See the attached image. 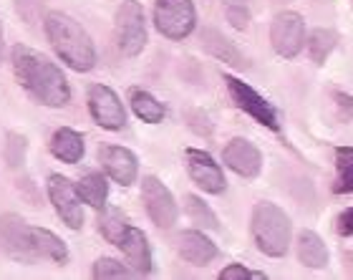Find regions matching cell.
Masks as SVG:
<instances>
[{
	"mask_svg": "<svg viewBox=\"0 0 353 280\" xmlns=\"http://www.w3.org/2000/svg\"><path fill=\"white\" fill-rule=\"evenodd\" d=\"M99 164H101L103 172L121 187L134 185V182H137V174H139L137 154H134L132 149L117 147V144H103V147L99 149Z\"/></svg>",
	"mask_w": 353,
	"mask_h": 280,
	"instance_id": "4fadbf2b",
	"label": "cell"
},
{
	"mask_svg": "<svg viewBox=\"0 0 353 280\" xmlns=\"http://www.w3.org/2000/svg\"><path fill=\"white\" fill-rule=\"evenodd\" d=\"M129 103H132L134 114H137L141 121H147V124H159V121L167 117L164 103H159L154 96L149 94V91H144V89H132V91H129Z\"/></svg>",
	"mask_w": 353,
	"mask_h": 280,
	"instance_id": "44dd1931",
	"label": "cell"
},
{
	"mask_svg": "<svg viewBox=\"0 0 353 280\" xmlns=\"http://www.w3.org/2000/svg\"><path fill=\"white\" fill-rule=\"evenodd\" d=\"M48 190V199H51L53 210L59 214L63 225H68L71 230L83 228V199L76 190V185L71 179H66L63 174H51L46 182Z\"/></svg>",
	"mask_w": 353,
	"mask_h": 280,
	"instance_id": "52a82bcc",
	"label": "cell"
},
{
	"mask_svg": "<svg viewBox=\"0 0 353 280\" xmlns=\"http://www.w3.org/2000/svg\"><path fill=\"white\" fill-rule=\"evenodd\" d=\"M339 232L343 237L353 235V207H348V210H343V212L339 214Z\"/></svg>",
	"mask_w": 353,
	"mask_h": 280,
	"instance_id": "4dcf8cb0",
	"label": "cell"
},
{
	"mask_svg": "<svg viewBox=\"0 0 353 280\" xmlns=\"http://www.w3.org/2000/svg\"><path fill=\"white\" fill-rule=\"evenodd\" d=\"M91 275L96 280H106V278H134L132 266H124L121 260L117 258H99L91 268Z\"/></svg>",
	"mask_w": 353,
	"mask_h": 280,
	"instance_id": "83f0119b",
	"label": "cell"
},
{
	"mask_svg": "<svg viewBox=\"0 0 353 280\" xmlns=\"http://www.w3.org/2000/svg\"><path fill=\"white\" fill-rule=\"evenodd\" d=\"M336 194H351L353 192V147L336 149Z\"/></svg>",
	"mask_w": 353,
	"mask_h": 280,
	"instance_id": "cb8c5ba5",
	"label": "cell"
},
{
	"mask_svg": "<svg viewBox=\"0 0 353 280\" xmlns=\"http://www.w3.org/2000/svg\"><path fill=\"white\" fill-rule=\"evenodd\" d=\"M0 250L23 266H33L38 260L33 240H30V225L21 214H0Z\"/></svg>",
	"mask_w": 353,
	"mask_h": 280,
	"instance_id": "8992f818",
	"label": "cell"
},
{
	"mask_svg": "<svg viewBox=\"0 0 353 280\" xmlns=\"http://www.w3.org/2000/svg\"><path fill=\"white\" fill-rule=\"evenodd\" d=\"M46 36L48 43L53 46V51L68 68L74 71H91L96 66V48L94 41L88 36L83 26L76 18L61 10H51L43 21Z\"/></svg>",
	"mask_w": 353,
	"mask_h": 280,
	"instance_id": "7a4b0ae2",
	"label": "cell"
},
{
	"mask_svg": "<svg viewBox=\"0 0 353 280\" xmlns=\"http://www.w3.org/2000/svg\"><path fill=\"white\" fill-rule=\"evenodd\" d=\"M225 15H228V21L232 23L237 30H245L248 23H250V13H248L245 6H225Z\"/></svg>",
	"mask_w": 353,
	"mask_h": 280,
	"instance_id": "f1b7e54d",
	"label": "cell"
},
{
	"mask_svg": "<svg viewBox=\"0 0 353 280\" xmlns=\"http://www.w3.org/2000/svg\"><path fill=\"white\" fill-rule=\"evenodd\" d=\"M184 210H187L190 220L194 222L197 228L220 230V220H217V214L212 212V207L207 205L205 199L194 197V194H187V197H184Z\"/></svg>",
	"mask_w": 353,
	"mask_h": 280,
	"instance_id": "d4e9b609",
	"label": "cell"
},
{
	"mask_svg": "<svg viewBox=\"0 0 353 280\" xmlns=\"http://www.w3.org/2000/svg\"><path fill=\"white\" fill-rule=\"evenodd\" d=\"M222 159L230 170L240 174L245 179H252L260 174V167H263V157H260V149L252 144V141L243 139V137H235V139L225 144L222 149Z\"/></svg>",
	"mask_w": 353,
	"mask_h": 280,
	"instance_id": "5bb4252c",
	"label": "cell"
},
{
	"mask_svg": "<svg viewBox=\"0 0 353 280\" xmlns=\"http://www.w3.org/2000/svg\"><path fill=\"white\" fill-rule=\"evenodd\" d=\"M3 46H6V30H3V21H0V59H3Z\"/></svg>",
	"mask_w": 353,
	"mask_h": 280,
	"instance_id": "1f68e13d",
	"label": "cell"
},
{
	"mask_svg": "<svg viewBox=\"0 0 353 280\" xmlns=\"http://www.w3.org/2000/svg\"><path fill=\"white\" fill-rule=\"evenodd\" d=\"M202 46H205L207 53H212L214 59H220L222 63H230V66H235V68L248 66V61H245L243 53L237 51V46L222 36L220 30H214V28L202 30Z\"/></svg>",
	"mask_w": 353,
	"mask_h": 280,
	"instance_id": "ac0fdd59",
	"label": "cell"
},
{
	"mask_svg": "<svg viewBox=\"0 0 353 280\" xmlns=\"http://www.w3.org/2000/svg\"><path fill=\"white\" fill-rule=\"evenodd\" d=\"M88 111L94 121L106 132H119L126 124V109L117 91L103 83H91L88 89Z\"/></svg>",
	"mask_w": 353,
	"mask_h": 280,
	"instance_id": "ba28073f",
	"label": "cell"
},
{
	"mask_svg": "<svg viewBox=\"0 0 353 280\" xmlns=\"http://www.w3.org/2000/svg\"><path fill=\"white\" fill-rule=\"evenodd\" d=\"M26 154H28V139L18 132H8L6 141H3V159L10 170H21L26 164Z\"/></svg>",
	"mask_w": 353,
	"mask_h": 280,
	"instance_id": "484cf974",
	"label": "cell"
},
{
	"mask_svg": "<svg viewBox=\"0 0 353 280\" xmlns=\"http://www.w3.org/2000/svg\"><path fill=\"white\" fill-rule=\"evenodd\" d=\"M290 217L285 210H280L272 202H258L252 210V237L260 252L270 255V258H283L290 245Z\"/></svg>",
	"mask_w": 353,
	"mask_h": 280,
	"instance_id": "3957f363",
	"label": "cell"
},
{
	"mask_svg": "<svg viewBox=\"0 0 353 280\" xmlns=\"http://www.w3.org/2000/svg\"><path fill=\"white\" fill-rule=\"evenodd\" d=\"M129 228H132L129 220H126L124 212L117 210V207H103V212L99 214V232H101L111 245L121 243V237L126 235Z\"/></svg>",
	"mask_w": 353,
	"mask_h": 280,
	"instance_id": "603a6c76",
	"label": "cell"
},
{
	"mask_svg": "<svg viewBox=\"0 0 353 280\" xmlns=\"http://www.w3.org/2000/svg\"><path fill=\"white\" fill-rule=\"evenodd\" d=\"M245 278H265V275L263 273H250L248 268H245V266H237V263L228 266L220 273V280H245Z\"/></svg>",
	"mask_w": 353,
	"mask_h": 280,
	"instance_id": "f546056e",
	"label": "cell"
},
{
	"mask_svg": "<svg viewBox=\"0 0 353 280\" xmlns=\"http://www.w3.org/2000/svg\"><path fill=\"white\" fill-rule=\"evenodd\" d=\"M10 63H13V74L21 89L28 91L38 103L51 106V109H63L71 101V83L66 81L63 71L36 48L26 43L13 46Z\"/></svg>",
	"mask_w": 353,
	"mask_h": 280,
	"instance_id": "6da1fadb",
	"label": "cell"
},
{
	"mask_svg": "<svg viewBox=\"0 0 353 280\" xmlns=\"http://www.w3.org/2000/svg\"><path fill=\"white\" fill-rule=\"evenodd\" d=\"M250 0H225V6H248Z\"/></svg>",
	"mask_w": 353,
	"mask_h": 280,
	"instance_id": "d6a6232c",
	"label": "cell"
},
{
	"mask_svg": "<svg viewBox=\"0 0 353 280\" xmlns=\"http://www.w3.org/2000/svg\"><path fill=\"white\" fill-rule=\"evenodd\" d=\"M225 86H228L232 101L237 103V109H243L245 114L255 119L258 124L268 126L272 132H278L280 129L278 114H275V109H272L270 103L265 101L252 86H248L245 81H240V79H235V76H230V74H225Z\"/></svg>",
	"mask_w": 353,
	"mask_h": 280,
	"instance_id": "30bf717a",
	"label": "cell"
},
{
	"mask_svg": "<svg viewBox=\"0 0 353 280\" xmlns=\"http://www.w3.org/2000/svg\"><path fill=\"white\" fill-rule=\"evenodd\" d=\"M336 41H339V36L333 30H325V28L313 30L308 38V56L313 59V63H323L331 56L333 48H336Z\"/></svg>",
	"mask_w": 353,
	"mask_h": 280,
	"instance_id": "4316f807",
	"label": "cell"
},
{
	"mask_svg": "<svg viewBox=\"0 0 353 280\" xmlns=\"http://www.w3.org/2000/svg\"><path fill=\"white\" fill-rule=\"evenodd\" d=\"M154 26L164 38L184 41L197 26V10L192 0H157Z\"/></svg>",
	"mask_w": 353,
	"mask_h": 280,
	"instance_id": "5b68a950",
	"label": "cell"
},
{
	"mask_svg": "<svg viewBox=\"0 0 353 280\" xmlns=\"http://www.w3.org/2000/svg\"><path fill=\"white\" fill-rule=\"evenodd\" d=\"M76 190H79V194H81V199L86 205L96 207V210H103V207H106V199H109V182H106V177L99 174V172L83 174L81 182L76 185Z\"/></svg>",
	"mask_w": 353,
	"mask_h": 280,
	"instance_id": "7402d4cb",
	"label": "cell"
},
{
	"mask_svg": "<svg viewBox=\"0 0 353 280\" xmlns=\"http://www.w3.org/2000/svg\"><path fill=\"white\" fill-rule=\"evenodd\" d=\"M184 162H187V172H190L192 182L199 190L210 192V194H222L225 192L228 179H225V172H222L220 164L212 159V154H207L205 149L190 147L184 152Z\"/></svg>",
	"mask_w": 353,
	"mask_h": 280,
	"instance_id": "7c38bea8",
	"label": "cell"
},
{
	"mask_svg": "<svg viewBox=\"0 0 353 280\" xmlns=\"http://www.w3.org/2000/svg\"><path fill=\"white\" fill-rule=\"evenodd\" d=\"M119 250L126 255V263L132 266L137 275H149L154 270V258H152V248H149L147 235L139 228H129L126 235L121 237V243L117 245Z\"/></svg>",
	"mask_w": 353,
	"mask_h": 280,
	"instance_id": "9a60e30c",
	"label": "cell"
},
{
	"mask_svg": "<svg viewBox=\"0 0 353 280\" xmlns=\"http://www.w3.org/2000/svg\"><path fill=\"white\" fill-rule=\"evenodd\" d=\"M141 199H144L149 217H152L157 228L170 230L176 222V217H179V207H176L174 194L164 187L162 179L152 177V174L144 177V182H141Z\"/></svg>",
	"mask_w": 353,
	"mask_h": 280,
	"instance_id": "8fae6325",
	"label": "cell"
},
{
	"mask_svg": "<svg viewBox=\"0 0 353 280\" xmlns=\"http://www.w3.org/2000/svg\"><path fill=\"white\" fill-rule=\"evenodd\" d=\"M270 43L278 56L283 59H295L305 46V23L298 13L285 10L272 18L270 26Z\"/></svg>",
	"mask_w": 353,
	"mask_h": 280,
	"instance_id": "9c48e42d",
	"label": "cell"
},
{
	"mask_svg": "<svg viewBox=\"0 0 353 280\" xmlns=\"http://www.w3.org/2000/svg\"><path fill=\"white\" fill-rule=\"evenodd\" d=\"M298 258L305 268H325L328 266V248L313 230H303L298 235Z\"/></svg>",
	"mask_w": 353,
	"mask_h": 280,
	"instance_id": "ffe728a7",
	"label": "cell"
},
{
	"mask_svg": "<svg viewBox=\"0 0 353 280\" xmlns=\"http://www.w3.org/2000/svg\"><path fill=\"white\" fill-rule=\"evenodd\" d=\"M86 152V141L83 134H79L71 126H61L56 129V134L51 137V154L63 164H76L83 159Z\"/></svg>",
	"mask_w": 353,
	"mask_h": 280,
	"instance_id": "e0dca14e",
	"label": "cell"
},
{
	"mask_svg": "<svg viewBox=\"0 0 353 280\" xmlns=\"http://www.w3.org/2000/svg\"><path fill=\"white\" fill-rule=\"evenodd\" d=\"M30 240H33V250L38 258L66 266L68 263V248L59 235H53L51 230L46 228H30Z\"/></svg>",
	"mask_w": 353,
	"mask_h": 280,
	"instance_id": "d6986e66",
	"label": "cell"
},
{
	"mask_svg": "<svg viewBox=\"0 0 353 280\" xmlns=\"http://www.w3.org/2000/svg\"><path fill=\"white\" fill-rule=\"evenodd\" d=\"M114 38L124 56H139L147 46V15L139 0H124L114 15Z\"/></svg>",
	"mask_w": 353,
	"mask_h": 280,
	"instance_id": "277c9868",
	"label": "cell"
},
{
	"mask_svg": "<svg viewBox=\"0 0 353 280\" xmlns=\"http://www.w3.org/2000/svg\"><path fill=\"white\" fill-rule=\"evenodd\" d=\"M176 252L184 263L199 268L217 258V245L199 230H184L182 235L176 237Z\"/></svg>",
	"mask_w": 353,
	"mask_h": 280,
	"instance_id": "2e32d148",
	"label": "cell"
}]
</instances>
